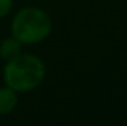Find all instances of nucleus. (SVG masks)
Here are the masks:
<instances>
[{"mask_svg":"<svg viewBox=\"0 0 127 126\" xmlns=\"http://www.w3.org/2000/svg\"><path fill=\"white\" fill-rule=\"evenodd\" d=\"M22 43L18 42L15 37H6L0 42V58L6 63V61H10L13 60L15 57H18L21 52H22Z\"/></svg>","mask_w":127,"mask_h":126,"instance_id":"4","label":"nucleus"},{"mask_svg":"<svg viewBox=\"0 0 127 126\" xmlns=\"http://www.w3.org/2000/svg\"><path fill=\"white\" fill-rule=\"evenodd\" d=\"M46 79V64L34 54H19L4 63L3 82L16 94H27L37 89Z\"/></svg>","mask_w":127,"mask_h":126,"instance_id":"1","label":"nucleus"},{"mask_svg":"<svg viewBox=\"0 0 127 126\" xmlns=\"http://www.w3.org/2000/svg\"><path fill=\"white\" fill-rule=\"evenodd\" d=\"M52 18L35 6L21 7L10 22V36L22 45H37L46 40L52 33Z\"/></svg>","mask_w":127,"mask_h":126,"instance_id":"2","label":"nucleus"},{"mask_svg":"<svg viewBox=\"0 0 127 126\" xmlns=\"http://www.w3.org/2000/svg\"><path fill=\"white\" fill-rule=\"evenodd\" d=\"M18 105V94L9 86L0 88V116L10 114Z\"/></svg>","mask_w":127,"mask_h":126,"instance_id":"3","label":"nucleus"},{"mask_svg":"<svg viewBox=\"0 0 127 126\" xmlns=\"http://www.w3.org/2000/svg\"><path fill=\"white\" fill-rule=\"evenodd\" d=\"M13 7V0H0V19L7 16L12 12Z\"/></svg>","mask_w":127,"mask_h":126,"instance_id":"5","label":"nucleus"}]
</instances>
